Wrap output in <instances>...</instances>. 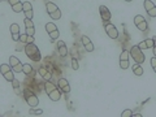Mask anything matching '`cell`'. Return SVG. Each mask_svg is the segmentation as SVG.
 I'll return each instance as SVG.
<instances>
[{
	"label": "cell",
	"instance_id": "cell-1",
	"mask_svg": "<svg viewBox=\"0 0 156 117\" xmlns=\"http://www.w3.org/2000/svg\"><path fill=\"white\" fill-rule=\"evenodd\" d=\"M44 90H46V92H47L48 98H50L52 101H58V100L61 99L60 91L57 90V87L53 85L51 81H46V82H44Z\"/></svg>",
	"mask_w": 156,
	"mask_h": 117
},
{
	"label": "cell",
	"instance_id": "cell-2",
	"mask_svg": "<svg viewBox=\"0 0 156 117\" xmlns=\"http://www.w3.org/2000/svg\"><path fill=\"white\" fill-rule=\"evenodd\" d=\"M25 53L33 61H41V58H42L41 51H39V48L34 44V43H27L25 46Z\"/></svg>",
	"mask_w": 156,
	"mask_h": 117
},
{
	"label": "cell",
	"instance_id": "cell-3",
	"mask_svg": "<svg viewBox=\"0 0 156 117\" xmlns=\"http://www.w3.org/2000/svg\"><path fill=\"white\" fill-rule=\"evenodd\" d=\"M46 9H47V13L50 14V17L52 20H60L61 18V11L58 9V7L55 3L47 2L46 3Z\"/></svg>",
	"mask_w": 156,
	"mask_h": 117
},
{
	"label": "cell",
	"instance_id": "cell-4",
	"mask_svg": "<svg viewBox=\"0 0 156 117\" xmlns=\"http://www.w3.org/2000/svg\"><path fill=\"white\" fill-rule=\"evenodd\" d=\"M130 56L133 57V60L136 62V64H142V62H144V53L142 52V50L138 47V46H133L131 47V50L129 51Z\"/></svg>",
	"mask_w": 156,
	"mask_h": 117
},
{
	"label": "cell",
	"instance_id": "cell-5",
	"mask_svg": "<svg viewBox=\"0 0 156 117\" xmlns=\"http://www.w3.org/2000/svg\"><path fill=\"white\" fill-rule=\"evenodd\" d=\"M0 72H2V74L3 77L5 78V80L8 82H12L14 80V70L12 69V66L11 65H8V64H2L0 65Z\"/></svg>",
	"mask_w": 156,
	"mask_h": 117
},
{
	"label": "cell",
	"instance_id": "cell-6",
	"mask_svg": "<svg viewBox=\"0 0 156 117\" xmlns=\"http://www.w3.org/2000/svg\"><path fill=\"white\" fill-rule=\"evenodd\" d=\"M9 65L12 66V69L16 73L23 72V64H21V61H20L16 56H11V57H9Z\"/></svg>",
	"mask_w": 156,
	"mask_h": 117
},
{
	"label": "cell",
	"instance_id": "cell-7",
	"mask_svg": "<svg viewBox=\"0 0 156 117\" xmlns=\"http://www.w3.org/2000/svg\"><path fill=\"white\" fill-rule=\"evenodd\" d=\"M25 100L27 101V104L31 107V108H35V107L39 104V99L37 98L35 94H33V92H29V91H25Z\"/></svg>",
	"mask_w": 156,
	"mask_h": 117
},
{
	"label": "cell",
	"instance_id": "cell-8",
	"mask_svg": "<svg viewBox=\"0 0 156 117\" xmlns=\"http://www.w3.org/2000/svg\"><path fill=\"white\" fill-rule=\"evenodd\" d=\"M134 23L140 31L147 30V21H146V18L143 16H140V14H136V16L134 17Z\"/></svg>",
	"mask_w": 156,
	"mask_h": 117
},
{
	"label": "cell",
	"instance_id": "cell-9",
	"mask_svg": "<svg viewBox=\"0 0 156 117\" xmlns=\"http://www.w3.org/2000/svg\"><path fill=\"white\" fill-rule=\"evenodd\" d=\"M105 31H107V35H108L111 39H117L119 38V31H117V29L115 25H112V23H105Z\"/></svg>",
	"mask_w": 156,
	"mask_h": 117
},
{
	"label": "cell",
	"instance_id": "cell-10",
	"mask_svg": "<svg viewBox=\"0 0 156 117\" xmlns=\"http://www.w3.org/2000/svg\"><path fill=\"white\" fill-rule=\"evenodd\" d=\"M99 12H100V17H101V20H103V22L108 23L111 21V17H112V14L108 11V8H107L105 5H100L99 7Z\"/></svg>",
	"mask_w": 156,
	"mask_h": 117
},
{
	"label": "cell",
	"instance_id": "cell-11",
	"mask_svg": "<svg viewBox=\"0 0 156 117\" xmlns=\"http://www.w3.org/2000/svg\"><path fill=\"white\" fill-rule=\"evenodd\" d=\"M57 86H58V89H60V91L65 92V94H69L70 92V85L65 78H60L58 82H57Z\"/></svg>",
	"mask_w": 156,
	"mask_h": 117
},
{
	"label": "cell",
	"instance_id": "cell-12",
	"mask_svg": "<svg viewBox=\"0 0 156 117\" xmlns=\"http://www.w3.org/2000/svg\"><path fill=\"white\" fill-rule=\"evenodd\" d=\"M8 3L11 4L13 12L16 13L23 12V3H21V0H8Z\"/></svg>",
	"mask_w": 156,
	"mask_h": 117
},
{
	"label": "cell",
	"instance_id": "cell-13",
	"mask_svg": "<svg viewBox=\"0 0 156 117\" xmlns=\"http://www.w3.org/2000/svg\"><path fill=\"white\" fill-rule=\"evenodd\" d=\"M23 13H25V17L26 18L33 20L34 11H33V7H31V3L30 2H25V3H23Z\"/></svg>",
	"mask_w": 156,
	"mask_h": 117
},
{
	"label": "cell",
	"instance_id": "cell-14",
	"mask_svg": "<svg viewBox=\"0 0 156 117\" xmlns=\"http://www.w3.org/2000/svg\"><path fill=\"white\" fill-rule=\"evenodd\" d=\"M81 41H82V44H83V47L86 48V51H87V52H94V44L91 43V41L89 39V37L82 35Z\"/></svg>",
	"mask_w": 156,
	"mask_h": 117
},
{
	"label": "cell",
	"instance_id": "cell-15",
	"mask_svg": "<svg viewBox=\"0 0 156 117\" xmlns=\"http://www.w3.org/2000/svg\"><path fill=\"white\" fill-rule=\"evenodd\" d=\"M9 30H11L12 33V38L13 41H20V26L17 25V23H12L11 27H9Z\"/></svg>",
	"mask_w": 156,
	"mask_h": 117
},
{
	"label": "cell",
	"instance_id": "cell-16",
	"mask_svg": "<svg viewBox=\"0 0 156 117\" xmlns=\"http://www.w3.org/2000/svg\"><path fill=\"white\" fill-rule=\"evenodd\" d=\"M57 51H58V55L62 56V57H65L68 55V48H66L65 43L62 42V41H58L57 42Z\"/></svg>",
	"mask_w": 156,
	"mask_h": 117
},
{
	"label": "cell",
	"instance_id": "cell-17",
	"mask_svg": "<svg viewBox=\"0 0 156 117\" xmlns=\"http://www.w3.org/2000/svg\"><path fill=\"white\" fill-rule=\"evenodd\" d=\"M39 74H41L42 78H44L46 81H50L52 78V74L46 69V68H41V69H39Z\"/></svg>",
	"mask_w": 156,
	"mask_h": 117
},
{
	"label": "cell",
	"instance_id": "cell-18",
	"mask_svg": "<svg viewBox=\"0 0 156 117\" xmlns=\"http://www.w3.org/2000/svg\"><path fill=\"white\" fill-rule=\"evenodd\" d=\"M20 42L25 43V44H27V43H34V37H30L27 35V34H21V37H20Z\"/></svg>",
	"mask_w": 156,
	"mask_h": 117
},
{
	"label": "cell",
	"instance_id": "cell-19",
	"mask_svg": "<svg viewBox=\"0 0 156 117\" xmlns=\"http://www.w3.org/2000/svg\"><path fill=\"white\" fill-rule=\"evenodd\" d=\"M133 73L135 76H142L144 72H143V68L140 66V64H136V62H135V64L133 65Z\"/></svg>",
	"mask_w": 156,
	"mask_h": 117
},
{
	"label": "cell",
	"instance_id": "cell-20",
	"mask_svg": "<svg viewBox=\"0 0 156 117\" xmlns=\"http://www.w3.org/2000/svg\"><path fill=\"white\" fill-rule=\"evenodd\" d=\"M22 73H25L26 76H33L34 74V69L31 68L30 64H23V72Z\"/></svg>",
	"mask_w": 156,
	"mask_h": 117
},
{
	"label": "cell",
	"instance_id": "cell-21",
	"mask_svg": "<svg viewBox=\"0 0 156 117\" xmlns=\"http://www.w3.org/2000/svg\"><path fill=\"white\" fill-rule=\"evenodd\" d=\"M46 30H47L48 34H51V33L57 30V26L53 22H48V23H46Z\"/></svg>",
	"mask_w": 156,
	"mask_h": 117
},
{
	"label": "cell",
	"instance_id": "cell-22",
	"mask_svg": "<svg viewBox=\"0 0 156 117\" xmlns=\"http://www.w3.org/2000/svg\"><path fill=\"white\" fill-rule=\"evenodd\" d=\"M143 7H144V9H146V11H151V9H152V8H155L156 5H155V4L152 3V2H151V0H144V2H143Z\"/></svg>",
	"mask_w": 156,
	"mask_h": 117
},
{
	"label": "cell",
	"instance_id": "cell-23",
	"mask_svg": "<svg viewBox=\"0 0 156 117\" xmlns=\"http://www.w3.org/2000/svg\"><path fill=\"white\" fill-rule=\"evenodd\" d=\"M129 56H130V53L128 51H122L121 52V55H120V61H129Z\"/></svg>",
	"mask_w": 156,
	"mask_h": 117
},
{
	"label": "cell",
	"instance_id": "cell-24",
	"mask_svg": "<svg viewBox=\"0 0 156 117\" xmlns=\"http://www.w3.org/2000/svg\"><path fill=\"white\" fill-rule=\"evenodd\" d=\"M25 33L27 35L34 37V34H35V27H25Z\"/></svg>",
	"mask_w": 156,
	"mask_h": 117
},
{
	"label": "cell",
	"instance_id": "cell-25",
	"mask_svg": "<svg viewBox=\"0 0 156 117\" xmlns=\"http://www.w3.org/2000/svg\"><path fill=\"white\" fill-rule=\"evenodd\" d=\"M23 23H25V27H34V22L31 21L30 18L25 17V20H23Z\"/></svg>",
	"mask_w": 156,
	"mask_h": 117
},
{
	"label": "cell",
	"instance_id": "cell-26",
	"mask_svg": "<svg viewBox=\"0 0 156 117\" xmlns=\"http://www.w3.org/2000/svg\"><path fill=\"white\" fill-rule=\"evenodd\" d=\"M131 116H133V111H130V109H125L121 113V117H131Z\"/></svg>",
	"mask_w": 156,
	"mask_h": 117
},
{
	"label": "cell",
	"instance_id": "cell-27",
	"mask_svg": "<svg viewBox=\"0 0 156 117\" xmlns=\"http://www.w3.org/2000/svg\"><path fill=\"white\" fill-rule=\"evenodd\" d=\"M72 68H73L74 70H78V68H80V65H78L77 58H72Z\"/></svg>",
	"mask_w": 156,
	"mask_h": 117
},
{
	"label": "cell",
	"instance_id": "cell-28",
	"mask_svg": "<svg viewBox=\"0 0 156 117\" xmlns=\"http://www.w3.org/2000/svg\"><path fill=\"white\" fill-rule=\"evenodd\" d=\"M30 115H34V116H39V115H43V111H42V109L34 111L33 108H30Z\"/></svg>",
	"mask_w": 156,
	"mask_h": 117
},
{
	"label": "cell",
	"instance_id": "cell-29",
	"mask_svg": "<svg viewBox=\"0 0 156 117\" xmlns=\"http://www.w3.org/2000/svg\"><path fill=\"white\" fill-rule=\"evenodd\" d=\"M151 66H152V69H154V72L156 73V56H154L152 58H151Z\"/></svg>",
	"mask_w": 156,
	"mask_h": 117
},
{
	"label": "cell",
	"instance_id": "cell-30",
	"mask_svg": "<svg viewBox=\"0 0 156 117\" xmlns=\"http://www.w3.org/2000/svg\"><path fill=\"white\" fill-rule=\"evenodd\" d=\"M120 66H121V69H128L129 61H120Z\"/></svg>",
	"mask_w": 156,
	"mask_h": 117
},
{
	"label": "cell",
	"instance_id": "cell-31",
	"mask_svg": "<svg viewBox=\"0 0 156 117\" xmlns=\"http://www.w3.org/2000/svg\"><path fill=\"white\" fill-rule=\"evenodd\" d=\"M146 44H147V48H154V41L152 39H146Z\"/></svg>",
	"mask_w": 156,
	"mask_h": 117
},
{
	"label": "cell",
	"instance_id": "cell-32",
	"mask_svg": "<svg viewBox=\"0 0 156 117\" xmlns=\"http://www.w3.org/2000/svg\"><path fill=\"white\" fill-rule=\"evenodd\" d=\"M147 13H148V16H150V17H156V7L152 8L151 11H148Z\"/></svg>",
	"mask_w": 156,
	"mask_h": 117
},
{
	"label": "cell",
	"instance_id": "cell-33",
	"mask_svg": "<svg viewBox=\"0 0 156 117\" xmlns=\"http://www.w3.org/2000/svg\"><path fill=\"white\" fill-rule=\"evenodd\" d=\"M12 85H13V87H14V90H17L18 87H20V82L16 80V78H14V80L12 81Z\"/></svg>",
	"mask_w": 156,
	"mask_h": 117
},
{
	"label": "cell",
	"instance_id": "cell-34",
	"mask_svg": "<svg viewBox=\"0 0 156 117\" xmlns=\"http://www.w3.org/2000/svg\"><path fill=\"white\" fill-rule=\"evenodd\" d=\"M140 50H147V44H146V41H143L142 43H139V46H138Z\"/></svg>",
	"mask_w": 156,
	"mask_h": 117
},
{
	"label": "cell",
	"instance_id": "cell-35",
	"mask_svg": "<svg viewBox=\"0 0 156 117\" xmlns=\"http://www.w3.org/2000/svg\"><path fill=\"white\" fill-rule=\"evenodd\" d=\"M152 41H154V46H156V35L152 38Z\"/></svg>",
	"mask_w": 156,
	"mask_h": 117
},
{
	"label": "cell",
	"instance_id": "cell-36",
	"mask_svg": "<svg viewBox=\"0 0 156 117\" xmlns=\"http://www.w3.org/2000/svg\"><path fill=\"white\" fill-rule=\"evenodd\" d=\"M134 117H142V115H139V113H136V115H133Z\"/></svg>",
	"mask_w": 156,
	"mask_h": 117
},
{
	"label": "cell",
	"instance_id": "cell-37",
	"mask_svg": "<svg viewBox=\"0 0 156 117\" xmlns=\"http://www.w3.org/2000/svg\"><path fill=\"white\" fill-rule=\"evenodd\" d=\"M154 55L156 56V46H154Z\"/></svg>",
	"mask_w": 156,
	"mask_h": 117
},
{
	"label": "cell",
	"instance_id": "cell-38",
	"mask_svg": "<svg viewBox=\"0 0 156 117\" xmlns=\"http://www.w3.org/2000/svg\"><path fill=\"white\" fill-rule=\"evenodd\" d=\"M125 2H128V3H130V2H133V0H125Z\"/></svg>",
	"mask_w": 156,
	"mask_h": 117
}]
</instances>
